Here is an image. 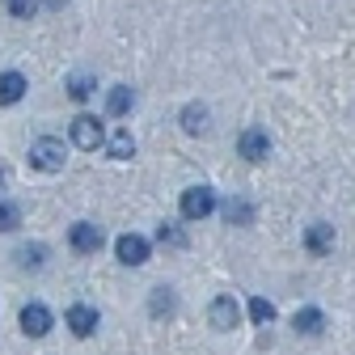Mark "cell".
<instances>
[{
  "label": "cell",
  "mask_w": 355,
  "mask_h": 355,
  "mask_svg": "<svg viewBox=\"0 0 355 355\" xmlns=\"http://www.w3.org/2000/svg\"><path fill=\"white\" fill-rule=\"evenodd\" d=\"M72 144L85 148V153L102 148V144H106V127H102L94 114H76V119H72Z\"/></svg>",
  "instance_id": "cell-1"
},
{
  "label": "cell",
  "mask_w": 355,
  "mask_h": 355,
  "mask_svg": "<svg viewBox=\"0 0 355 355\" xmlns=\"http://www.w3.org/2000/svg\"><path fill=\"white\" fill-rule=\"evenodd\" d=\"M30 165L34 169H42V173H55V169H64V144L60 140H34L30 144Z\"/></svg>",
  "instance_id": "cell-2"
},
{
  "label": "cell",
  "mask_w": 355,
  "mask_h": 355,
  "mask_svg": "<svg viewBox=\"0 0 355 355\" xmlns=\"http://www.w3.org/2000/svg\"><path fill=\"white\" fill-rule=\"evenodd\" d=\"M182 220H203V216H211L216 211V195H211V187H191V191H182Z\"/></svg>",
  "instance_id": "cell-3"
},
{
  "label": "cell",
  "mask_w": 355,
  "mask_h": 355,
  "mask_svg": "<svg viewBox=\"0 0 355 355\" xmlns=\"http://www.w3.org/2000/svg\"><path fill=\"white\" fill-rule=\"evenodd\" d=\"M207 322H211V330H233V326L241 322L237 300H233V296H216L211 309H207Z\"/></svg>",
  "instance_id": "cell-4"
},
{
  "label": "cell",
  "mask_w": 355,
  "mask_h": 355,
  "mask_svg": "<svg viewBox=\"0 0 355 355\" xmlns=\"http://www.w3.org/2000/svg\"><path fill=\"white\" fill-rule=\"evenodd\" d=\"M114 250H119V262H123V266H144V262H148V241H144L140 233H123V237L114 241Z\"/></svg>",
  "instance_id": "cell-5"
},
{
  "label": "cell",
  "mask_w": 355,
  "mask_h": 355,
  "mask_svg": "<svg viewBox=\"0 0 355 355\" xmlns=\"http://www.w3.org/2000/svg\"><path fill=\"white\" fill-rule=\"evenodd\" d=\"M68 241H72L76 254H98V250H102V229H98V225H89V220H80V225H72Z\"/></svg>",
  "instance_id": "cell-6"
},
{
  "label": "cell",
  "mask_w": 355,
  "mask_h": 355,
  "mask_svg": "<svg viewBox=\"0 0 355 355\" xmlns=\"http://www.w3.org/2000/svg\"><path fill=\"white\" fill-rule=\"evenodd\" d=\"M64 326L76 334V338H89L98 330V309H89V304H72L68 309V318H64Z\"/></svg>",
  "instance_id": "cell-7"
},
{
  "label": "cell",
  "mask_w": 355,
  "mask_h": 355,
  "mask_svg": "<svg viewBox=\"0 0 355 355\" xmlns=\"http://www.w3.org/2000/svg\"><path fill=\"white\" fill-rule=\"evenodd\" d=\"M241 157L245 161H266V153H271V136L266 131H258V127H250V131H241Z\"/></svg>",
  "instance_id": "cell-8"
},
{
  "label": "cell",
  "mask_w": 355,
  "mask_h": 355,
  "mask_svg": "<svg viewBox=\"0 0 355 355\" xmlns=\"http://www.w3.org/2000/svg\"><path fill=\"white\" fill-rule=\"evenodd\" d=\"M21 330H26L30 338H42V334L51 330V313H47L42 304H26V309H21Z\"/></svg>",
  "instance_id": "cell-9"
},
{
  "label": "cell",
  "mask_w": 355,
  "mask_h": 355,
  "mask_svg": "<svg viewBox=\"0 0 355 355\" xmlns=\"http://www.w3.org/2000/svg\"><path fill=\"white\" fill-rule=\"evenodd\" d=\"M21 94H26V76L21 72H0V106L21 102Z\"/></svg>",
  "instance_id": "cell-10"
},
{
  "label": "cell",
  "mask_w": 355,
  "mask_h": 355,
  "mask_svg": "<svg viewBox=\"0 0 355 355\" xmlns=\"http://www.w3.org/2000/svg\"><path fill=\"white\" fill-rule=\"evenodd\" d=\"M304 245L313 250V254H330L334 250V225H309Z\"/></svg>",
  "instance_id": "cell-11"
},
{
  "label": "cell",
  "mask_w": 355,
  "mask_h": 355,
  "mask_svg": "<svg viewBox=\"0 0 355 355\" xmlns=\"http://www.w3.org/2000/svg\"><path fill=\"white\" fill-rule=\"evenodd\" d=\"M106 148H110L114 161H127L131 153H136V140H131V131H127V127H114L110 136H106Z\"/></svg>",
  "instance_id": "cell-12"
},
{
  "label": "cell",
  "mask_w": 355,
  "mask_h": 355,
  "mask_svg": "<svg viewBox=\"0 0 355 355\" xmlns=\"http://www.w3.org/2000/svg\"><path fill=\"white\" fill-rule=\"evenodd\" d=\"M292 326H296V334H322L326 318H322V309H300V313L292 318Z\"/></svg>",
  "instance_id": "cell-13"
},
{
  "label": "cell",
  "mask_w": 355,
  "mask_h": 355,
  "mask_svg": "<svg viewBox=\"0 0 355 355\" xmlns=\"http://www.w3.org/2000/svg\"><path fill=\"white\" fill-rule=\"evenodd\" d=\"M182 127L191 131V136H203V131H207V106L191 102V106L182 110Z\"/></svg>",
  "instance_id": "cell-14"
},
{
  "label": "cell",
  "mask_w": 355,
  "mask_h": 355,
  "mask_svg": "<svg viewBox=\"0 0 355 355\" xmlns=\"http://www.w3.org/2000/svg\"><path fill=\"white\" fill-rule=\"evenodd\" d=\"M131 102H136V98H131V89H127V85H114V89H110V98H106V110L119 119V114L131 110Z\"/></svg>",
  "instance_id": "cell-15"
},
{
  "label": "cell",
  "mask_w": 355,
  "mask_h": 355,
  "mask_svg": "<svg viewBox=\"0 0 355 355\" xmlns=\"http://www.w3.org/2000/svg\"><path fill=\"white\" fill-rule=\"evenodd\" d=\"M250 318H254V326H271L275 322V304L266 300V296H254L250 300Z\"/></svg>",
  "instance_id": "cell-16"
},
{
  "label": "cell",
  "mask_w": 355,
  "mask_h": 355,
  "mask_svg": "<svg viewBox=\"0 0 355 355\" xmlns=\"http://www.w3.org/2000/svg\"><path fill=\"white\" fill-rule=\"evenodd\" d=\"M250 216H254V207L245 199H229L225 203V220H229V225H250Z\"/></svg>",
  "instance_id": "cell-17"
},
{
  "label": "cell",
  "mask_w": 355,
  "mask_h": 355,
  "mask_svg": "<svg viewBox=\"0 0 355 355\" xmlns=\"http://www.w3.org/2000/svg\"><path fill=\"white\" fill-rule=\"evenodd\" d=\"M94 89H98V85L89 80V76H72V80H68V98H72V102H85Z\"/></svg>",
  "instance_id": "cell-18"
},
{
  "label": "cell",
  "mask_w": 355,
  "mask_h": 355,
  "mask_svg": "<svg viewBox=\"0 0 355 355\" xmlns=\"http://www.w3.org/2000/svg\"><path fill=\"white\" fill-rule=\"evenodd\" d=\"M148 309H153V318H161V313H173V292H169V288H157Z\"/></svg>",
  "instance_id": "cell-19"
},
{
  "label": "cell",
  "mask_w": 355,
  "mask_h": 355,
  "mask_svg": "<svg viewBox=\"0 0 355 355\" xmlns=\"http://www.w3.org/2000/svg\"><path fill=\"white\" fill-rule=\"evenodd\" d=\"M5 9H9L13 17H21V21H30V17L38 13V0H5Z\"/></svg>",
  "instance_id": "cell-20"
},
{
  "label": "cell",
  "mask_w": 355,
  "mask_h": 355,
  "mask_svg": "<svg viewBox=\"0 0 355 355\" xmlns=\"http://www.w3.org/2000/svg\"><path fill=\"white\" fill-rule=\"evenodd\" d=\"M17 220H21V211H17L13 203H5V199H0V233H9V229H17Z\"/></svg>",
  "instance_id": "cell-21"
},
{
  "label": "cell",
  "mask_w": 355,
  "mask_h": 355,
  "mask_svg": "<svg viewBox=\"0 0 355 355\" xmlns=\"http://www.w3.org/2000/svg\"><path fill=\"white\" fill-rule=\"evenodd\" d=\"M157 241H161V245H187V233L173 229V225H161V229H157Z\"/></svg>",
  "instance_id": "cell-22"
},
{
  "label": "cell",
  "mask_w": 355,
  "mask_h": 355,
  "mask_svg": "<svg viewBox=\"0 0 355 355\" xmlns=\"http://www.w3.org/2000/svg\"><path fill=\"white\" fill-rule=\"evenodd\" d=\"M21 258H26V262H34V266H38V262H42V245H34V250H30V245H26V250H21Z\"/></svg>",
  "instance_id": "cell-23"
},
{
  "label": "cell",
  "mask_w": 355,
  "mask_h": 355,
  "mask_svg": "<svg viewBox=\"0 0 355 355\" xmlns=\"http://www.w3.org/2000/svg\"><path fill=\"white\" fill-rule=\"evenodd\" d=\"M42 5H47V9H64V0H42Z\"/></svg>",
  "instance_id": "cell-24"
}]
</instances>
